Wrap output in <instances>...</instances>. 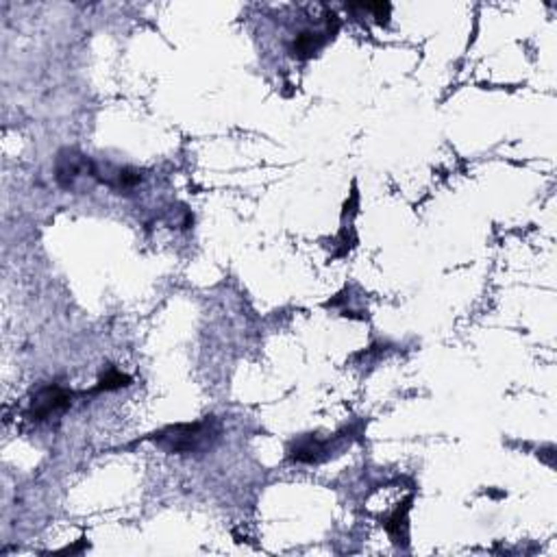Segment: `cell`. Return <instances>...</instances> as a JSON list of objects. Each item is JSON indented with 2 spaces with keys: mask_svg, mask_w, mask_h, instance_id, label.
<instances>
[{
  "mask_svg": "<svg viewBox=\"0 0 557 557\" xmlns=\"http://www.w3.org/2000/svg\"><path fill=\"white\" fill-rule=\"evenodd\" d=\"M94 172H96L94 164L87 157L74 153V151H63L57 157V174L55 176H57V183L65 190H70L74 185V181H77L81 174L94 176Z\"/></svg>",
  "mask_w": 557,
  "mask_h": 557,
  "instance_id": "cell-3",
  "label": "cell"
},
{
  "mask_svg": "<svg viewBox=\"0 0 557 557\" xmlns=\"http://www.w3.org/2000/svg\"><path fill=\"white\" fill-rule=\"evenodd\" d=\"M70 403H72V392H68L59 386H48V388H42L35 394V398L31 403V410H28V416L33 420H46L48 416L70 407Z\"/></svg>",
  "mask_w": 557,
  "mask_h": 557,
  "instance_id": "cell-2",
  "label": "cell"
},
{
  "mask_svg": "<svg viewBox=\"0 0 557 557\" xmlns=\"http://www.w3.org/2000/svg\"><path fill=\"white\" fill-rule=\"evenodd\" d=\"M131 383V377H127V375H122L120 370H116V368H109L107 373L98 379V386H96V390L98 392H109V390H118V388H127Z\"/></svg>",
  "mask_w": 557,
  "mask_h": 557,
  "instance_id": "cell-7",
  "label": "cell"
},
{
  "mask_svg": "<svg viewBox=\"0 0 557 557\" xmlns=\"http://www.w3.org/2000/svg\"><path fill=\"white\" fill-rule=\"evenodd\" d=\"M142 181V174L139 170H133V168H118L114 179L109 181L111 188H118V190H131L135 188V185Z\"/></svg>",
  "mask_w": 557,
  "mask_h": 557,
  "instance_id": "cell-8",
  "label": "cell"
},
{
  "mask_svg": "<svg viewBox=\"0 0 557 557\" xmlns=\"http://www.w3.org/2000/svg\"><path fill=\"white\" fill-rule=\"evenodd\" d=\"M155 435H157L155 437L157 444L164 451L183 455V453H192V451L207 447V444L218 435V427L213 420L207 418L203 423H192V425H174Z\"/></svg>",
  "mask_w": 557,
  "mask_h": 557,
  "instance_id": "cell-1",
  "label": "cell"
},
{
  "mask_svg": "<svg viewBox=\"0 0 557 557\" xmlns=\"http://www.w3.org/2000/svg\"><path fill=\"white\" fill-rule=\"evenodd\" d=\"M320 46H322V40H320L316 33H301V35L294 40L292 51H294L296 55H301V57H309V55H314Z\"/></svg>",
  "mask_w": 557,
  "mask_h": 557,
  "instance_id": "cell-6",
  "label": "cell"
},
{
  "mask_svg": "<svg viewBox=\"0 0 557 557\" xmlns=\"http://www.w3.org/2000/svg\"><path fill=\"white\" fill-rule=\"evenodd\" d=\"M322 453H327L324 444L309 437V440H303V442L296 444V449L292 451V460H294V462L312 464V462H320V460H322Z\"/></svg>",
  "mask_w": 557,
  "mask_h": 557,
  "instance_id": "cell-4",
  "label": "cell"
},
{
  "mask_svg": "<svg viewBox=\"0 0 557 557\" xmlns=\"http://www.w3.org/2000/svg\"><path fill=\"white\" fill-rule=\"evenodd\" d=\"M410 503H412V499H407L405 503H403V507H398L390 518H388V523H386V529H388V534L394 538V542H405V538H407V511H410Z\"/></svg>",
  "mask_w": 557,
  "mask_h": 557,
  "instance_id": "cell-5",
  "label": "cell"
}]
</instances>
